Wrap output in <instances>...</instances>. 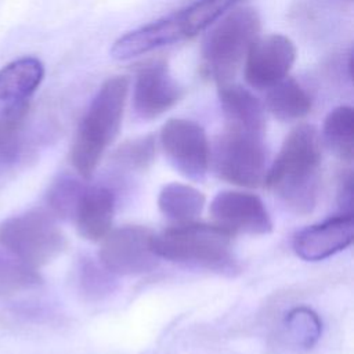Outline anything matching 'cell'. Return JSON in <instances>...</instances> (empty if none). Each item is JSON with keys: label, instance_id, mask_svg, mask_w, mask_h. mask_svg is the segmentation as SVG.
<instances>
[{"label": "cell", "instance_id": "6da1fadb", "mask_svg": "<svg viewBox=\"0 0 354 354\" xmlns=\"http://www.w3.org/2000/svg\"><path fill=\"white\" fill-rule=\"evenodd\" d=\"M321 138L311 124L295 127L285 138L264 183L296 214H308L318 199Z\"/></svg>", "mask_w": 354, "mask_h": 354}, {"label": "cell", "instance_id": "7a4b0ae2", "mask_svg": "<svg viewBox=\"0 0 354 354\" xmlns=\"http://www.w3.org/2000/svg\"><path fill=\"white\" fill-rule=\"evenodd\" d=\"M127 93L129 79L112 76L91 100L71 149V162L80 177H91L105 149L118 136Z\"/></svg>", "mask_w": 354, "mask_h": 354}, {"label": "cell", "instance_id": "3957f363", "mask_svg": "<svg viewBox=\"0 0 354 354\" xmlns=\"http://www.w3.org/2000/svg\"><path fill=\"white\" fill-rule=\"evenodd\" d=\"M238 0H195L183 10L120 36L111 47L115 59H130L196 36Z\"/></svg>", "mask_w": 354, "mask_h": 354}, {"label": "cell", "instance_id": "277c9868", "mask_svg": "<svg viewBox=\"0 0 354 354\" xmlns=\"http://www.w3.org/2000/svg\"><path fill=\"white\" fill-rule=\"evenodd\" d=\"M232 235L217 224L180 223L153 235L152 248L159 259L225 270L232 263Z\"/></svg>", "mask_w": 354, "mask_h": 354}, {"label": "cell", "instance_id": "5b68a950", "mask_svg": "<svg viewBox=\"0 0 354 354\" xmlns=\"http://www.w3.org/2000/svg\"><path fill=\"white\" fill-rule=\"evenodd\" d=\"M260 17L253 8H238L227 14L207 35L202 59L207 75L218 84L228 83L259 37Z\"/></svg>", "mask_w": 354, "mask_h": 354}, {"label": "cell", "instance_id": "8992f818", "mask_svg": "<svg viewBox=\"0 0 354 354\" xmlns=\"http://www.w3.org/2000/svg\"><path fill=\"white\" fill-rule=\"evenodd\" d=\"M0 246L26 267L36 270L58 257L66 239L54 216L33 209L0 223Z\"/></svg>", "mask_w": 354, "mask_h": 354}, {"label": "cell", "instance_id": "52a82bcc", "mask_svg": "<svg viewBox=\"0 0 354 354\" xmlns=\"http://www.w3.org/2000/svg\"><path fill=\"white\" fill-rule=\"evenodd\" d=\"M44 77V66L35 57L12 61L0 71V152L7 153L28 113L32 95Z\"/></svg>", "mask_w": 354, "mask_h": 354}, {"label": "cell", "instance_id": "ba28073f", "mask_svg": "<svg viewBox=\"0 0 354 354\" xmlns=\"http://www.w3.org/2000/svg\"><path fill=\"white\" fill-rule=\"evenodd\" d=\"M263 136L228 127L214 148V169L220 178L239 187L254 188L266 178Z\"/></svg>", "mask_w": 354, "mask_h": 354}, {"label": "cell", "instance_id": "9c48e42d", "mask_svg": "<svg viewBox=\"0 0 354 354\" xmlns=\"http://www.w3.org/2000/svg\"><path fill=\"white\" fill-rule=\"evenodd\" d=\"M153 232L142 225H124L109 231L100 248L102 267L118 275H140L152 271L159 257L152 248Z\"/></svg>", "mask_w": 354, "mask_h": 354}, {"label": "cell", "instance_id": "30bf717a", "mask_svg": "<svg viewBox=\"0 0 354 354\" xmlns=\"http://www.w3.org/2000/svg\"><path fill=\"white\" fill-rule=\"evenodd\" d=\"M160 145L180 174L194 181L205 178L210 163V147L201 124L181 118L169 119L160 130Z\"/></svg>", "mask_w": 354, "mask_h": 354}, {"label": "cell", "instance_id": "8fae6325", "mask_svg": "<svg viewBox=\"0 0 354 354\" xmlns=\"http://www.w3.org/2000/svg\"><path fill=\"white\" fill-rule=\"evenodd\" d=\"M296 59L293 41L278 33L257 37L245 57V80L257 90H268L285 79Z\"/></svg>", "mask_w": 354, "mask_h": 354}, {"label": "cell", "instance_id": "7c38bea8", "mask_svg": "<svg viewBox=\"0 0 354 354\" xmlns=\"http://www.w3.org/2000/svg\"><path fill=\"white\" fill-rule=\"evenodd\" d=\"M210 214L217 225L230 232L264 235L271 232L270 214L259 196L242 191H221L210 203Z\"/></svg>", "mask_w": 354, "mask_h": 354}, {"label": "cell", "instance_id": "4fadbf2b", "mask_svg": "<svg viewBox=\"0 0 354 354\" xmlns=\"http://www.w3.org/2000/svg\"><path fill=\"white\" fill-rule=\"evenodd\" d=\"M181 98V88L170 76L166 64L153 62L138 72L133 88V106L142 119H153Z\"/></svg>", "mask_w": 354, "mask_h": 354}, {"label": "cell", "instance_id": "5bb4252c", "mask_svg": "<svg viewBox=\"0 0 354 354\" xmlns=\"http://www.w3.org/2000/svg\"><path fill=\"white\" fill-rule=\"evenodd\" d=\"M353 238V216L343 213L297 232L293 250L306 261H319L348 248Z\"/></svg>", "mask_w": 354, "mask_h": 354}, {"label": "cell", "instance_id": "9a60e30c", "mask_svg": "<svg viewBox=\"0 0 354 354\" xmlns=\"http://www.w3.org/2000/svg\"><path fill=\"white\" fill-rule=\"evenodd\" d=\"M115 213V195L106 187L84 188L73 218L79 234L88 241H102L111 231Z\"/></svg>", "mask_w": 354, "mask_h": 354}, {"label": "cell", "instance_id": "2e32d148", "mask_svg": "<svg viewBox=\"0 0 354 354\" xmlns=\"http://www.w3.org/2000/svg\"><path fill=\"white\" fill-rule=\"evenodd\" d=\"M218 100L228 127L263 136L264 108L249 90L231 82L223 83L218 84Z\"/></svg>", "mask_w": 354, "mask_h": 354}, {"label": "cell", "instance_id": "e0dca14e", "mask_svg": "<svg viewBox=\"0 0 354 354\" xmlns=\"http://www.w3.org/2000/svg\"><path fill=\"white\" fill-rule=\"evenodd\" d=\"M266 106L281 120H297L311 111L313 100L299 82L285 77L268 88Z\"/></svg>", "mask_w": 354, "mask_h": 354}, {"label": "cell", "instance_id": "ac0fdd59", "mask_svg": "<svg viewBox=\"0 0 354 354\" xmlns=\"http://www.w3.org/2000/svg\"><path fill=\"white\" fill-rule=\"evenodd\" d=\"M205 201V195L192 185L171 183L162 188L158 207L165 217L177 224L189 223L202 213Z\"/></svg>", "mask_w": 354, "mask_h": 354}, {"label": "cell", "instance_id": "d6986e66", "mask_svg": "<svg viewBox=\"0 0 354 354\" xmlns=\"http://www.w3.org/2000/svg\"><path fill=\"white\" fill-rule=\"evenodd\" d=\"M324 140L329 149L342 160L351 162L354 156V111L342 105L332 109L324 122Z\"/></svg>", "mask_w": 354, "mask_h": 354}, {"label": "cell", "instance_id": "ffe728a7", "mask_svg": "<svg viewBox=\"0 0 354 354\" xmlns=\"http://www.w3.org/2000/svg\"><path fill=\"white\" fill-rule=\"evenodd\" d=\"M285 329L296 347L308 350L319 340L322 325L317 313L306 306H300L286 314Z\"/></svg>", "mask_w": 354, "mask_h": 354}, {"label": "cell", "instance_id": "44dd1931", "mask_svg": "<svg viewBox=\"0 0 354 354\" xmlns=\"http://www.w3.org/2000/svg\"><path fill=\"white\" fill-rule=\"evenodd\" d=\"M84 187L77 178L72 176L58 177L47 194V203L51 214L61 218L73 217L77 201Z\"/></svg>", "mask_w": 354, "mask_h": 354}, {"label": "cell", "instance_id": "7402d4cb", "mask_svg": "<svg viewBox=\"0 0 354 354\" xmlns=\"http://www.w3.org/2000/svg\"><path fill=\"white\" fill-rule=\"evenodd\" d=\"M153 136H144L123 142L113 153V160L130 170H145L155 158Z\"/></svg>", "mask_w": 354, "mask_h": 354}, {"label": "cell", "instance_id": "603a6c76", "mask_svg": "<svg viewBox=\"0 0 354 354\" xmlns=\"http://www.w3.org/2000/svg\"><path fill=\"white\" fill-rule=\"evenodd\" d=\"M39 281L35 270L26 267L17 259L0 257V289H18Z\"/></svg>", "mask_w": 354, "mask_h": 354}, {"label": "cell", "instance_id": "cb8c5ba5", "mask_svg": "<svg viewBox=\"0 0 354 354\" xmlns=\"http://www.w3.org/2000/svg\"><path fill=\"white\" fill-rule=\"evenodd\" d=\"M339 205L343 209V213L351 214V202H353V174L347 171L342 176L339 184V194H337Z\"/></svg>", "mask_w": 354, "mask_h": 354}, {"label": "cell", "instance_id": "d4e9b609", "mask_svg": "<svg viewBox=\"0 0 354 354\" xmlns=\"http://www.w3.org/2000/svg\"><path fill=\"white\" fill-rule=\"evenodd\" d=\"M83 271H86V272H84V274H86V281H94V268H93V267L87 266ZM95 277H97V281H102V277H101L98 272H97V275H95ZM91 286L100 288V290H101V288H102V285H100V283H97V282H95V283H94V282H91V283H90V286H88V289H90Z\"/></svg>", "mask_w": 354, "mask_h": 354}]
</instances>
